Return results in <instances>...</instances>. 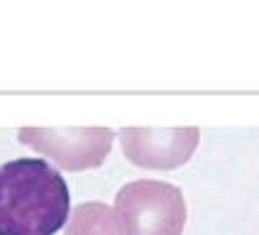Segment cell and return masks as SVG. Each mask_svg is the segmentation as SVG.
Masks as SVG:
<instances>
[{
	"mask_svg": "<svg viewBox=\"0 0 259 235\" xmlns=\"http://www.w3.org/2000/svg\"><path fill=\"white\" fill-rule=\"evenodd\" d=\"M69 218V186L37 157L0 167V235H54Z\"/></svg>",
	"mask_w": 259,
	"mask_h": 235,
	"instance_id": "obj_1",
	"label": "cell"
},
{
	"mask_svg": "<svg viewBox=\"0 0 259 235\" xmlns=\"http://www.w3.org/2000/svg\"><path fill=\"white\" fill-rule=\"evenodd\" d=\"M201 142L198 128H122L120 145L132 164L144 169H176Z\"/></svg>",
	"mask_w": 259,
	"mask_h": 235,
	"instance_id": "obj_4",
	"label": "cell"
},
{
	"mask_svg": "<svg viewBox=\"0 0 259 235\" xmlns=\"http://www.w3.org/2000/svg\"><path fill=\"white\" fill-rule=\"evenodd\" d=\"M113 130L108 128H22L20 142L54 160L61 169L78 172L101 167L110 147Z\"/></svg>",
	"mask_w": 259,
	"mask_h": 235,
	"instance_id": "obj_3",
	"label": "cell"
},
{
	"mask_svg": "<svg viewBox=\"0 0 259 235\" xmlns=\"http://www.w3.org/2000/svg\"><path fill=\"white\" fill-rule=\"evenodd\" d=\"M115 218L120 235H181L186 201L179 186L142 179L117 191Z\"/></svg>",
	"mask_w": 259,
	"mask_h": 235,
	"instance_id": "obj_2",
	"label": "cell"
},
{
	"mask_svg": "<svg viewBox=\"0 0 259 235\" xmlns=\"http://www.w3.org/2000/svg\"><path fill=\"white\" fill-rule=\"evenodd\" d=\"M66 235H120L115 211L108 204H81L69 218Z\"/></svg>",
	"mask_w": 259,
	"mask_h": 235,
	"instance_id": "obj_5",
	"label": "cell"
}]
</instances>
